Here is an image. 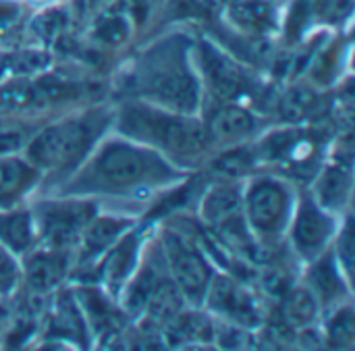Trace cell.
<instances>
[{"label": "cell", "mask_w": 355, "mask_h": 351, "mask_svg": "<svg viewBox=\"0 0 355 351\" xmlns=\"http://www.w3.org/2000/svg\"><path fill=\"white\" fill-rule=\"evenodd\" d=\"M225 0H162L158 23L164 25H210L216 23Z\"/></svg>", "instance_id": "cb8c5ba5"}, {"label": "cell", "mask_w": 355, "mask_h": 351, "mask_svg": "<svg viewBox=\"0 0 355 351\" xmlns=\"http://www.w3.org/2000/svg\"><path fill=\"white\" fill-rule=\"evenodd\" d=\"M42 187L40 171L23 156H0V208L25 204Z\"/></svg>", "instance_id": "ffe728a7"}, {"label": "cell", "mask_w": 355, "mask_h": 351, "mask_svg": "<svg viewBox=\"0 0 355 351\" xmlns=\"http://www.w3.org/2000/svg\"><path fill=\"white\" fill-rule=\"evenodd\" d=\"M339 266L343 268L345 277L349 281H354V219H352V210L343 216L339 233L331 246Z\"/></svg>", "instance_id": "83f0119b"}, {"label": "cell", "mask_w": 355, "mask_h": 351, "mask_svg": "<svg viewBox=\"0 0 355 351\" xmlns=\"http://www.w3.org/2000/svg\"><path fill=\"white\" fill-rule=\"evenodd\" d=\"M21 281V260L0 246V296L10 293Z\"/></svg>", "instance_id": "f1b7e54d"}, {"label": "cell", "mask_w": 355, "mask_h": 351, "mask_svg": "<svg viewBox=\"0 0 355 351\" xmlns=\"http://www.w3.org/2000/svg\"><path fill=\"white\" fill-rule=\"evenodd\" d=\"M73 268L71 250L35 246L21 258V281L29 296H48L60 289Z\"/></svg>", "instance_id": "5bb4252c"}, {"label": "cell", "mask_w": 355, "mask_h": 351, "mask_svg": "<svg viewBox=\"0 0 355 351\" xmlns=\"http://www.w3.org/2000/svg\"><path fill=\"white\" fill-rule=\"evenodd\" d=\"M343 216L322 208L308 191V187L300 185L285 246L297 262L308 264L333 246Z\"/></svg>", "instance_id": "30bf717a"}, {"label": "cell", "mask_w": 355, "mask_h": 351, "mask_svg": "<svg viewBox=\"0 0 355 351\" xmlns=\"http://www.w3.org/2000/svg\"><path fill=\"white\" fill-rule=\"evenodd\" d=\"M193 173L179 169L156 150L112 129L96 144L83 164L52 194L102 202H154Z\"/></svg>", "instance_id": "6da1fadb"}, {"label": "cell", "mask_w": 355, "mask_h": 351, "mask_svg": "<svg viewBox=\"0 0 355 351\" xmlns=\"http://www.w3.org/2000/svg\"><path fill=\"white\" fill-rule=\"evenodd\" d=\"M193 62L202 81L204 102H241L252 108L262 102L264 85L254 67L231 54L210 33L193 35Z\"/></svg>", "instance_id": "52a82bcc"}, {"label": "cell", "mask_w": 355, "mask_h": 351, "mask_svg": "<svg viewBox=\"0 0 355 351\" xmlns=\"http://www.w3.org/2000/svg\"><path fill=\"white\" fill-rule=\"evenodd\" d=\"M112 131L144 144L189 173H202L212 156L200 114L168 110L141 100H112Z\"/></svg>", "instance_id": "277c9868"}, {"label": "cell", "mask_w": 355, "mask_h": 351, "mask_svg": "<svg viewBox=\"0 0 355 351\" xmlns=\"http://www.w3.org/2000/svg\"><path fill=\"white\" fill-rule=\"evenodd\" d=\"M156 241L160 246L168 277L183 293L187 306L202 308L206 291L216 273L212 252L206 250V235L185 225L166 221L160 225Z\"/></svg>", "instance_id": "ba28073f"}, {"label": "cell", "mask_w": 355, "mask_h": 351, "mask_svg": "<svg viewBox=\"0 0 355 351\" xmlns=\"http://www.w3.org/2000/svg\"><path fill=\"white\" fill-rule=\"evenodd\" d=\"M29 208L37 229V246L73 252L81 231L98 214L102 204L89 198L42 194L29 202Z\"/></svg>", "instance_id": "9c48e42d"}, {"label": "cell", "mask_w": 355, "mask_h": 351, "mask_svg": "<svg viewBox=\"0 0 355 351\" xmlns=\"http://www.w3.org/2000/svg\"><path fill=\"white\" fill-rule=\"evenodd\" d=\"M202 308L216 320L237 325L252 333H258L268 318L262 296L248 281L225 271L214 273Z\"/></svg>", "instance_id": "8fae6325"}, {"label": "cell", "mask_w": 355, "mask_h": 351, "mask_svg": "<svg viewBox=\"0 0 355 351\" xmlns=\"http://www.w3.org/2000/svg\"><path fill=\"white\" fill-rule=\"evenodd\" d=\"M152 225L154 223L150 221H139L100 258L96 268V285L108 291L114 300H119L121 291L133 277L152 237Z\"/></svg>", "instance_id": "4fadbf2b"}, {"label": "cell", "mask_w": 355, "mask_h": 351, "mask_svg": "<svg viewBox=\"0 0 355 351\" xmlns=\"http://www.w3.org/2000/svg\"><path fill=\"white\" fill-rule=\"evenodd\" d=\"M0 246L19 260L37 246V229L29 204L0 208Z\"/></svg>", "instance_id": "603a6c76"}, {"label": "cell", "mask_w": 355, "mask_h": 351, "mask_svg": "<svg viewBox=\"0 0 355 351\" xmlns=\"http://www.w3.org/2000/svg\"><path fill=\"white\" fill-rule=\"evenodd\" d=\"M300 185L272 171H258L241 183V216L266 254L285 246Z\"/></svg>", "instance_id": "8992f818"}, {"label": "cell", "mask_w": 355, "mask_h": 351, "mask_svg": "<svg viewBox=\"0 0 355 351\" xmlns=\"http://www.w3.org/2000/svg\"><path fill=\"white\" fill-rule=\"evenodd\" d=\"M54 114H10L0 117V156L23 154L35 131Z\"/></svg>", "instance_id": "d4e9b609"}, {"label": "cell", "mask_w": 355, "mask_h": 351, "mask_svg": "<svg viewBox=\"0 0 355 351\" xmlns=\"http://www.w3.org/2000/svg\"><path fill=\"white\" fill-rule=\"evenodd\" d=\"M218 21L245 37L272 40L281 27L277 0H225Z\"/></svg>", "instance_id": "9a60e30c"}, {"label": "cell", "mask_w": 355, "mask_h": 351, "mask_svg": "<svg viewBox=\"0 0 355 351\" xmlns=\"http://www.w3.org/2000/svg\"><path fill=\"white\" fill-rule=\"evenodd\" d=\"M200 119L212 154L254 142L270 125L262 112L241 102H204Z\"/></svg>", "instance_id": "7c38bea8"}, {"label": "cell", "mask_w": 355, "mask_h": 351, "mask_svg": "<svg viewBox=\"0 0 355 351\" xmlns=\"http://www.w3.org/2000/svg\"><path fill=\"white\" fill-rule=\"evenodd\" d=\"M304 266V285L318 300L322 314L339 304L352 302V281L345 277L331 248Z\"/></svg>", "instance_id": "e0dca14e"}, {"label": "cell", "mask_w": 355, "mask_h": 351, "mask_svg": "<svg viewBox=\"0 0 355 351\" xmlns=\"http://www.w3.org/2000/svg\"><path fill=\"white\" fill-rule=\"evenodd\" d=\"M114 4L129 19L135 35H141L158 23L162 0H114Z\"/></svg>", "instance_id": "4316f807"}, {"label": "cell", "mask_w": 355, "mask_h": 351, "mask_svg": "<svg viewBox=\"0 0 355 351\" xmlns=\"http://www.w3.org/2000/svg\"><path fill=\"white\" fill-rule=\"evenodd\" d=\"M114 104L102 100L50 117L29 139L23 156L42 175V194L58 189L112 129Z\"/></svg>", "instance_id": "3957f363"}, {"label": "cell", "mask_w": 355, "mask_h": 351, "mask_svg": "<svg viewBox=\"0 0 355 351\" xmlns=\"http://www.w3.org/2000/svg\"><path fill=\"white\" fill-rule=\"evenodd\" d=\"M322 345L329 350H354L355 312L352 302L339 304L322 314Z\"/></svg>", "instance_id": "484cf974"}, {"label": "cell", "mask_w": 355, "mask_h": 351, "mask_svg": "<svg viewBox=\"0 0 355 351\" xmlns=\"http://www.w3.org/2000/svg\"><path fill=\"white\" fill-rule=\"evenodd\" d=\"M108 94L200 114L204 89L193 62V35L177 29L148 42L116 69Z\"/></svg>", "instance_id": "7a4b0ae2"}, {"label": "cell", "mask_w": 355, "mask_h": 351, "mask_svg": "<svg viewBox=\"0 0 355 351\" xmlns=\"http://www.w3.org/2000/svg\"><path fill=\"white\" fill-rule=\"evenodd\" d=\"M260 169L289 177L297 185H308L333 146L329 133L318 123H277L268 125L252 142Z\"/></svg>", "instance_id": "5b68a950"}, {"label": "cell", "mask_w": 355, "mask_h": 351, "mask_svg": "<svg viewBox=\"0 0 355 351\" xmlns=\"http://www.w3.org/2000/svg\"><path fill=\"white\" fill-rule=\"evenodd\" d=\"M75 15L69 2L50 4L44 8H35L33 15L27 19V33L31 35L33 44L40 48H54L58 46L73 29Z\"/></svg>", "instance_id": "7402d4cb"}, {"label": "cell", "mask_w": 355, "mask_h": 351, "mask_svg": "<svg viewBox=\"0 0 355 351\" xmlns=\"http://www.w3.org/2000/svg\"><path fill=\"white\" fill-rule=\"evenodd\" d=\"M318 89L320 87L312 85L310 81L287 85V89L275 100V114L279 117V123H318V119L329 110V102Z\"/></svg>", "instance_id": "44dd1931"}, {"label": "cell", "mask_w": 355, "mask_h": 351, "mask_svg": "<svg viewBox=\"0 0 355 351\" xmlns=\"http://www.w3.org/2000/svg\"><path fill=\"white\" fill-rule=\"evenodd\" d=\"M306 187L322 208L339 216L347 214L352 208V194H354L352 158L329 156Z\"/></svg>", "instance_id": "2e32d148"}, {"label": "cell", "mask_w": 355, "mask_h": 351, "mask_svg": "<svg viewBox=\"0 0 355 351\" xmlns=\"http://www.w3.org/2000/svg\"><path fill=\"white\" fill-rule=\"evenodd\" d=\"M268 318L293 333L297 339L302 331L312 329L320 323L322 308L304 283H293L277 298V304L272 306Z\"/></svg>", "instance_id": "ac0fdd59"}, {"label": "cell", "mask_w": 355, "mask_h": 351, "mask_svg": "<svg viewBox=\"0 0 355 351\" xmlns=\"http://www.w3.org/2000/svg\"><path fill=\"white\" fill-rule=\"evenodd\" d=\"M241 183L233 179L212 177L198 194V219L204 229H212L241 214Z\"/></svg>", "instance_id": "d6986e66"}]
</instances>
